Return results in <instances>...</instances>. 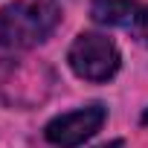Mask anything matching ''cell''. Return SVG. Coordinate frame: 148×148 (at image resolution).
<instances>
[{"instance_id":"6da1fadb","label":"cell","mask_w":148,"mask_h":148,"mask_svg":"<svg viewBox=\"0 0 148 148\" xmlns=\"http://www.w3.org/2000/svg\"><path fill=\"white\" fill-rule=\"evenodd\" d=\"M61 23V9L52 0H15L0 9V61L44 44Z\"/></svg>"},{"instance_id":"7a4b0ae2","label":"cell","mask_w":148,"mask_h":148,"mask_svg":"<svg viewBox=\"0 0 148 148\" xmlns=\"http://www.w3.org/2000/svg\"><path fill=\"white\" fill-rule=\"evenodd\" d=\"M67 64L84 82H108L116 76V70L122 64L116 44L108 35L99 32H82L76 41L70 44Z\"/></svg>"},{"instance_id":"5b68a950","label":"cell","mask_w":148,"mask_h":148,"mask_svg":"<svg viewBox=\"0 0 148 148\" xmlns=\"http://www.w3.org/2000/svg\"><path fill=\"white\" fill-rule=\"evenodd\" d=\"M142 47H148V6H139V12H136V18H134V23H131V29H128Z\"/></svg>"},{"instance_id":"52a82bcc","label":"cell","mask_w":148,"mask_h":148,"mask_svg":"<svg viewBox=\"0 0 148 148\" xmlns=\"http://www.w3.org/2000/svg\"><path fill=\"white\" fill-rule=\"evenodd\" d=\"M142 125H148V108L142 110Z\"/></svg>"},{"instance_id":"3957f363","label":"cell","mask_w":148,"mask_h":148,"mask_svg":"<svg viewBox=\"0 0 148 148\" xmlns=\"http://www.w3.org/2000/svg\"><path fill=\"white\" fill-rule=\"evenodd\" d=\"M108 119V110L105 105L93 102V105H84L79 110H70V113H61L55 116L47 128H44V136L49 145L55 148H76L82 142H87L96 131H102Z\"/></svg>"},{"instance_id":"8992f818","label":"cell","mask_w":148,"mask_h":148,"mask_svg":"<svg viewBox=\"0 0 148 148\" xmlns=\"http://www.w3.org/2000/svg\"><path fill=\"white\" fill-rule=\"evenodd\" d=\"M102 148H122V142L116 139V142H108V145H102Z\"/></svg>"},{"instance_id":"277c9868","label":"cell","mask_w":148,"mask_h":148,"mask_svg":"<svg viewBox=\"0 0 148 148\" xmlns=\"http://www.w3.org/2000/svg\"><path fill=\"white\" fill-rule=\"evenodd\" d=\"M139 6L142 3H136V0H93V3H90V18L96 23H102V26L131 29Z\"/></svg>"}]
</instances>
